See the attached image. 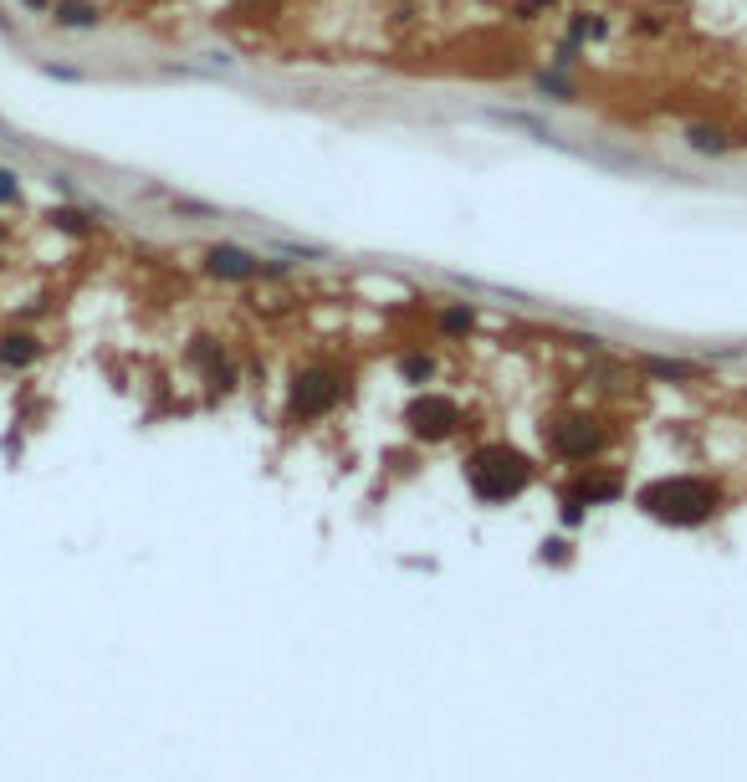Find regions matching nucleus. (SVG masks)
Segmentation results:
<instances>
[{
  "label": "nucleus",
  "instance_id": "1",
  "mask_svg": "<svg viewBox=\"0 0 747 782\" xmlns=\"http://www.w3.org/2000/svg\"><path fill=\"white\" fill-rule=\"evenodd\" d=\"M635 502H640L645 517L666 522V527H702V522L722 506V491L712 487L706 476H666V481L640 487Z\"/></svg>",
  "mask_w": 747,
  "mask_h": 782
},
{
  "label": "nucleus",
  "instance_id": "2",
  "mask_svg": "<svg viewBox=\"0 0 747 782\" xmlns=\"http://www.w3.org/2000/svg\"><path fill=\"white\" fill-rule=\"evenodd\" d=\"M466 487L477 491L481 502H512L533 487V460L517 445H481L466 460Z\"/></svg>",
  "mask_w": 747,
  "mask_h": 782
},
{
  "label": "nucleus",
  "instance_id": "3",
  "mask_svg": "<svg viewBox=\"0 0 747 782\" xmlns=\"http://www.w3.org/2000/svg\"><path fill=\"white\" fill-rule=\"evenodd\" d=\"M344 399V373L333 364H302L292 373V389H287V414L292 420H323V414L338 410Z\"/></svg>",
  "mask_w": 747,
  "mask_h": 782
},
{
  "label": "nucleus",
  "instance_id": "4",
  "mask_svg": "<svg viewBox=\"0 0 747 782\" xmlns=\"http://www.w3.org/2000/svg\"><path fill=\"white\" fill-rule=\"evenodd\" d=\"M404 425L415 440H450L461 429V404L446 394H415L410 410H404Z\"/></svg>",
  "mask_w": 747,
  "mask_h": 782
},
{
  "label": "nucleus",
  "instance_id": "5",
  "mask_svg": "<svg viewBox=\"0 0 747 782\" xmlns=\"http://www.w3.org/2000/svg\"><path fill=\"white\" fill-rule=\"evenodd\" d=\"M543 435H548V450H554L558 460H589L604 450V429H599V420H589V414H564V420H554Z\"/></svg>",
  "mask_w": 747,
  "mask_h": 782
},
{
  "label": "nucleus",
  "instance_id": "6",
  "mask_svg": "<svg viewBox=\"0 0 747 782\" xmlns=\"http://www.w3.org/2000/svg\"><path fill=\"white\" fill-rule=\"evenodd\" d=\"M205 271L210 277H221V281H256V277H282L287 266L261 261V256H252L246 246H210Z\"/></svg>",
  "mask_w": 747,
  "mask_h": 782
},
{
  "label": "nucleus",
  "instance_id": "7",
  "mask_svg": "<svg viewBox=\"0 0 747 782\" xmlns=\"http://www.w3.org/2000/svg\"><path fill=\"white\" fill-rule=\"evenodd\" d=\"M190 364L194 369H205V379H210V389H231L236 384V373H231V364H225V354H221V343H210V338H194V348H190Z\"/></svg>",
  "mask_w": 747,
  "mask_h": 782
},
{
  "label": "nucleus",
  "instance_id": "8",
  "mask_svg": "<svg viewBox=\"0 0 747 782\" xmlns=\"http://www.w3.org/2000/svg\"><path fill=\"white\" fill-rule=\"evenodd\" d=\"M620 491H625V481H620L614 471H583L579 481H573V491H568V496H573L579 506H599V502H614Z\"/></svg>",
  "mask_w": 747,
  "mask_h": 782
},
{
  "label": "nucleus",
  "instance_id": "9",
  "mask_svg": "<svg viewBox=\"0 0 747 782\" xmlns=\"http://www.w3.org/2000/svg\"><path fill=\"white\" fill-rule=\"evenodd\" d=\"M36 358H42L36 333H5V338H0V369H31Z\"/></svg>",
  "mask_w": 747,
  "mask_h": 782
},
{
  "label": "nucleus",
  "instance_id": "10",
  "mask_svg": "<svg viewBox=\"0 0 747 782\" xmlns=\"http://www.w3.org/2000/svg\"><path fill=\"white\" fill-rule=\"evenodd\" d=\"M435 323H441V333H446V338H466V333L477 327V312L466 308V302H450V308H441V317H435Z\"/></svg>",
  "mask_w": 747,
  "mask_h": 782
},
{
  "label": "nucleus",
  "instance_id": "11",
  "mask_svg": "<svg viewBox=\"0 0 747 782\" xmlns=\"http://www.w3.org/2000/svg\"><path fill=\"white\" fill-rule=\"evenodd\" d=\"M57 21H62V26H92V21H98V11H92L88 0H62Z\"/></svg>",
  "mask_w": 747,
  "mask_h": 782
},
{
  "label": "nucleus",
  "instance_id": "12",
  "mask_svg": "<svg viewBox=\"0 0 747 782\" xmlns=\"http://www.w3.org/2000/svg\"><path fill=\"white\" fill-rule=\"evenodd\" d=\"M400 373L410 379V384H425V379L435 373V358L431 354H404L400 358Z\"/></svg>",
  "mask_w": 747,
  "mask_h": 782
},
{
  "label": "nucleus",
  "instance_id": "13",
  "mask_svg": "<svg viewBox=\"0 0 747 782\" xmlns=\"http://www.w3.org/2000/svg\"><path fill=\"white\" fill-rule=\"evenodd\" d=\"M645 369L656 373V379H696V364H671V358H650Z\"/></svg>",
  "mask_w": 747,
  "mask_h": 782
},
{
  "label": "nucleus",
  "instance_id": "14",
  "mask_svg": "<svg viewBox=\"0 0 747 782\" xmlns=\"http://www.w3.org/2000/svg\"><path fill=\"white\" fill-rule=\"evenodd\" d=\"M691 148H702V154H722V148H727V133L722 129H691Z\"/></svg>",
  "mask_w": 747,
  "mask_h": 782
},
{
  "label": "nucleus",
  "instance_id": "15",
  "mask_svg": "<svg viewBox=\"0 0 747 782\" xmlns=\"http://www.w3.org/2000/svg\"><path fill=\"white\" fill-rule=\"evenodd\" d=\"M538 88H543V92H554V98H573V88H568V82H564L558 72H543V77H538Z\"/></svg>",
  "mask_w": 747,
  "mask_h": 782
},
{
  "label": "nucleus",
  "instance_id": "16",
  "mask_svg": "<svg viewBox=\"0 0 747 782\" xmlns=\"http://www.w3.org/2000/svg\"><path fill=\"white\" fill-rule=\"evenodd\" d=\"M11 200H15V175L0 169V205H11Z\"/></svg>",
  "mask_w": 747,
  "mask_h": 782
},
{
  "label": "nucleus",
  "instance_id": "17",
  "mask_svg": "<svg viewBox=\"0 0 747 782\" xmlns=\"http://www.w3.org/2000/svg\"><path fill=\"white\" fill-rule=\"evenodd\" d=\"M548 558L564 562V558H568V543H543V562H548Z\"/></svg>",
  "mask_w": 747,
  "mask_h": 782
},
{
  "label": "nucleus",
  "instance_id": "18",
  "mask_svg": "<svg viewBox=\"0 0 747 782\" xmlns=\"http://www.w3.org/2000/svg\"><path fill=\"white\" fill-rule=\"evenodd\" d=\"M26 5H31V11H42V5H46V0H26Z\"/></svg>",
  "mask_w": 747,
  "mask_h": 782
}]
</instances>
